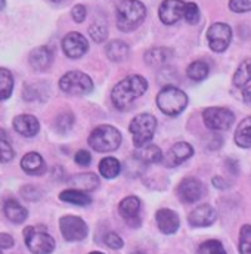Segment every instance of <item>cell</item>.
I'll use <instances>...</instances> for the list:
<instances>
[{
    "label": "cell",
    "mask_w": 251,
    "mask_h": 254,
    "mask_svg": "<svg viewBox=\"0 0 251 254\" xmlns=\"http://www.w3.org/2000/svg\"><path fill=\"white\" fill-rule=\"evenodd\" d=\"M234 86L240 90L244 102L251 104V58L240 64L234 75Z\"/></svg>",
    "instance_id": "cell-12"
},
{
    "label": "cell",
    "mask_w": 251,
    "mask_h": 254,
    "mask_svg": "<svg viewBox=\"0 0 251 254\" xmlns=\"http://www.w3.org/2000/svg\"><path fill=\"white\" fill-rule=\"evenodd\" d=\"M155 128H157V119L152 114H146V113L137 114L128 126V130L133 137V145L139 148L149 143L154 137Z\"/></svg>",
    "instance_id": "cell-5"
},
{
    "label": "cell",
    "mask_w": 251,
    "mask_h": 254,
    "mask_svg": "<svg viewBox=\"0 0 251 254\" xmlns=\"http://www.w3.org/2000/svg\"><path fill=\"white\" fill-rule=\"evenodd\" d=\"M21 167L25 173L33 176H40L46 172V164L40 154L37 152H28L21 160Z\"/></svg>",
    "instance_id": "cell-22"
},
{
    "label": "cell",
    "mask_w": 251,
    "mask_h": 254,
    "mask_svg": "<svg viewBox=\"0 0 251 254\" xmlns=\"http://www.w3.org/2000/svg\"><path fill=\"white\" fill-rule=\"evenodd\" d=\"M13 157L15 151L7 140V134L4 130L0 128V163H9L10 160H13Z\"/></svg>",
    "instance_id": "cell-32"
},
{
    "label": "cell",
    "mask_w": 251,
    "mask_h": 254,
    "mask_svg": "<svg viewBox=\"0 0 251 254\" xmlns=\"http://www.w3.org/2000/svg\"><path fill=\"white\" fill-rule=\"evenodd\" d=\"M217 219V213L216 210L208 205V204H202L198 205L196 208H193L188 216V222L190 226L193 228H205L210 226L216 222Z\"/></svg>",
    "instance_id": "cell-17"
},
{
    "label": "cell",
    "mask_w": 251,
    "mask_h": 254,
    "mask_svg": "<svg viewBox=\"0 0 251 254\" xmlns=\"http://www.w3.org/2000/svg\"><path fill=\"white\" fill-rule=\"evenodd\" d=\"M119 211H120L122 217L127 222L128 226L137 228L140 225V217H139L140 199L137 196L130 195V196H126L125 199H122V202L119 205Z\"/></svg>",
    "instance_id": "cell-15"
},
{
    "label": "cell",
    "mask_w": 251,
    "mask_h": 254,
    "mask_svg": "<svg viewBox=\"0 0 251 254\" xmlns=\"http://www.w3.org/2000/svg\"><path fill=\"white\" fill-rule=\"evenodd\" d=\"M89 254H104V253H101V252H92V253H89Z\"/></svg>",
    "instance_id": "cell-46"
},
{
    "label": "cell",
    "mask_w": 251,
    "mask_h": 254,
    "mask_svg": "<svg viewBox=\"0 0 251 254\" xmlns=\"http://www.w3.org/2000/svg\"><path fill=\"white\" fill-rule=\"evenodd\" d=\"M61 90L72 96H84L93 90L92 78L81 71H69L60 80Z\"/></svg>",
    "instance_id": "cell-7"
},
{
    "label": "cell",
    "mask_w": 251,
    "mask_h": 254,
    "mask_svg": "<svg viewBox=\"0 0 251 254\" xmlns=\"http://www.w3.org/2000/svg\"><path fill=\"white\" fill-rule=\"evenodd\" d=\"M198 254H228L226 250L223 249V244L217 240H208L204 241L199 249H198Z\"/></svg>",
    "instance_id": "cell-34"
},
{
    "label": "cell",
    "mask_w": 251,
    "mask_h": 254,
    "mask_svg": "<svg viewBox=\"0 0 251 254\" xmlns=\"http://www.w3.org/2000/svg\"><path fill=\"white\" fill-rule=\"evenodd\" d=\"M13 128L16 133H19L21 136H25V137H33L39 133L40 130V125H39V120L34 117V116H30V114H21V116H16L13 119Z\"/></svg>",
    "instance_id": "cell-19"
},
{
    "label": "cell",
    "mask_w": 251,
    "mask_h": 254,
    "mask_svg": "<svg viewBox=\"0 0 251 254\" xmlns=\"http://www.w3.org/2000/svg\"><path fill=\"white\" fill-rule=\"evenodd\" d=\"M63 51L68 58L77 60V58H81L89 51V43H87V40L84 39L83 34L72 31V33H68L63 37Z\"/></svg>",
    "instance_id": "cell-11"
},
{
    "label": "cell",
    "mask_w": 251,
    "mask_h": 254,
    "mask_svg": "<svg viewBox=\"0 0 251 254\" xmlns=\"http://www.w3.org/2000/svg\"><path fill=\"white\" fill-rule=\"evenodd\" d=\"M13 90V75L9 69L0 68V101H6L10 98Z\"/></svg>",
    "instance_id": "cell-30"
},
{
    "label": "cell",
    "mask_w": 251,
    "mask_h": 254,
    "mask_svg": "<svg viewBox=\"0 0 251 254\" xmlns=\"http://www.w3.org/2000/svg\"><path fill=\"white\" fill-rule=\"evenodd\" d=\"M122 172V164L117 158L114 157H105L99 163V173L105 179H114L120 175Z\"/></svg>",
    "instance_id": "cell-29"
},
{
    "label": "cell",
    "mask_w": 251,
    "mask_h": 254,
    "mask_svg": "<svg viewBox=\"0 0 251 254\" xmlns=\"http://www.w3.org/2000/svg\"><path fill=\"white\" fill-rule=\"evenodd\" d=\"M184 10H185V1L184 0H164L160 4L158 16H160L163 24L173 25L179 19L184 18Z\"/></svg>",
    "instance_id": "cell-14"
},
{
    "label": "cell",
    "mask_w": 251,
    "mask_h": 254,
    "mask_svg": "<svg viewBox=\"0 0 251 254\" xmlns=\"http://www.w3.org/2000/svg\"><path fill=\"white\" fill-rule=\"evenodd\" d=\"M133 158L136 161H139L140 164H157V163L163 161V152L157 145L146 143L143 146L136 148Z\"/></svg>",
    "instance_id": "cell-21"
},
{
    "label": "cell",
    "mask_w": 251,
    "mask_h": 254,
    "mask_svg": "<svg viewBox=\"0 0 251 254\" xmlns=\"http://www.w3.org/2000/svg\"><path fill=\"white\" fill-rule=\"evenodd\" d=\"M235 143L241 148H251V116L244 119L237 127Z\"/></svg>",
    "instance_id": "cell-28"
},
{
    "label": "cell",
    "mask_w": 251,
    "mask_h": 254,
    "mask_svg": "<svg viewBox=\"0 0 251 254\" xmlns=\"http://www.w3.org/2000/svg\"><path fill=\"white\" fill-rule=\"evenodd\" d=\"M86 15H87V10H86V6L83 4H75L71 10V16L75 22H83L86 19Z\"/></svg>",
    "instance_id": "cell-42"
},
{
    "label": "cell",
    "mask_w": 251,
    "mask_h": 254,
    "mask_svg": "<svg viewBox=\"0 0 251 254\" xmlns=\"http://www.w3.org/2000/svg\"><path fill=\"white\" fill-rule=\"evenodd\" d=\"M89 34H90L93 42L102 43L108 39V28L104 24H93L89 28Z\"/></svg>",
    "instance_id": "cell-36"
},
{
    "label": "cell",
    "mask_w": 251,
    "mask_h": 254,
    "mask_svg": "<svg viewBox=\"0 0 251 254\" xmlns=\"http://www.w3.org/2000/svg\"><path fill=\"white\" fill-rule=\"evenodd\" d=\"M146 16V7L139 0H123L117 6V27L120 31L136 30Z\"/></svg>",
    "instance_id": "cell-2"
},
{
    "label": "cell",
    "mask_w": 251,
    "mask_h": 254,
    "mask_svg": "<svg viewBox=\"0 0 251 254\" xmlns=\"http://www.w3.org/2000/svg\"><path fill=\"white\" fill-rule=\"evenodd\" d=\"M54 61V54L48 46H40L31 51L28 57V63L36 71H46Z\"/></svg>",
    "instance_id": "cell-20"
},
{
    "label": "cell",
    "mask_w": 251,
    "mask_h": 254,
    "mask_svg": "<svg viewBox=\"0 0 251 254\" xmlns=\"http://www.w3.org/2000/svg\"><path fill=\"white\" fill-rule=\"evenodd\" d=\"M240 254H251V225H243L240 229Z\"/></svg>",
    "instance_id": "cell-33"
},
{
    "label": "cell",
    "mask_w": 251,
    "mask_h": 254,
    "mask_svg": "<svg viewBox=\"0 0 251 254\" xmlns=\"http://www.w3.org/2000/svg\"><path fill=\"white\" fill-rule=\"evenodd\" d=\"M155 220H157L158 229L166 235L175 234L181 226V219L178 213L170 208H160L155 213Z\"/></svg>",
    "instance_id": "cell-18"
},
{
    "label": "cell",
    "mask_w": 251,
    "mask_h": 254,
    "mask_svg": "<svg viewBox=\"0 0 251 254\" xmlns=\"http://www.w3.org/2000/svg\"><path fill=\"white\" fill-rule=\"evenodd\" d=\"M74 126V114L69 113V111H65L63 114H60L57 117V122H55V127L60 133H66L71 130V127Z\"/></svg>",
    "instance_id": "cell-35"
},
{
    "label": "cell",
    "mask_w": 251,
    "mask_h": 254,
    "mask_svg": "<svg viewBox=\"0 0 251 254\" xmlns=\"http://www.w3.org/2000/svg\"><path fill=\"white\" fill-rule=\"evenodd\" d=\"M52 1H55V3H58V1H63V0H52Z\"/></svg>",
    "instance_id": "cell-48"
},
{
    "label": "cell",
    "mask_w": 251,
    "mask_h": 254,
    "mask_svg": "<svg viewBox=\"0 0 251 254\" xmlns=\"http://www.w3.org/2000/svg\"><path fill=\"white\" fill-rule=\"evenodd\" d=\"M74 161H75L78 166H81V167H87V166L92 163V155L89 154V151H86V149H80V151H77V152H75V155H74Z\"/></svg>",
    "instance_id": "cell-41"
},
{
    "label": "cell",
    "mask_w": 251,
    "mask_h": 254,
    "mask_svg": "<svg viewBox=\"0 0 251 254\" xmlns=\"http://www.w3.org/2000/svg\"><path fill=\"white\" fill-rule=\"evenodd\" d=\"M173 57V52L167 48H154L145 54V63L149 66H161L167 64Z\"/></svg>",
    "instance_id": "cell-26"
},
{
    "label": "cell",
    "mask_w": 251,
    "mask_h": 254,
    "mask_svg": "<svg viewBox=\"0 0 251 254\" xmlns=\"http://www.w3.org/2000/svg\"><path fill=\"white\" fill-rule=\"evenodd\" d=\"M21 195L27 199V201H37L42 196V192L39 188L33 187V185H27L24 188H21Z\"/></svg>",
    "instance_id": "cell-40"
},
{
    "label": "cell",
    "mask_w": 251,
    "mask_h": 254,
    "mask_svg": "<svg viewBox=\"0 0 251 254\" xmlns=\"http://www.w3.org/2000/svg\"><path fill=\"white\" fill-rule=\"evenodd\" d=\"M229 9L237 13H244L251 10V0H231Z\"/></svg>",
    "instance_id": "cell-39"
},
{
    "label": "cell",
    "mask_w": 251,
    "mask_h": 254,
    "mask_svg": "<svg viewBox=\"0 0 251 254\" xmlns=\"http://www.w3.org/2000/svg\"><path fill=\"white\" fill-rule=\"evenodd\" d=\"M4 4H6V1H4V0H0V10L4 7Z\"/></svg>",
    "instance_id": "cell-45"
},
{
    "label": "cell",
    "mask_w": 251,
    "mask_h": 254,
    "mask_svg": "<svg viewBox=\"0 0 251 254\" xmlns=\"http://www.w3.org/2000/svg\"><path fill=\"white\" fill-rule=\"evenodd\" d=\"M60 229L63 240L68 243L83 241L89 234L86 222L78 216H63L60 219Z\"/></svg>",
    "instance_id": "cell-8"
},
{
    "label": "cell",
    "mask_w": 251,
    "mask_h": 254,
    "mask_svg": "<svg viewBox=\"0 0 251 254\" xmlns=\"http://www.w3.org/2000/svg\"><path fill=\"white\" fill-rule=\"evenodd\" d=\"M104 241H105V244H107L110 249H113V250H120V249H123V246H125V241H123L122 237H120L119 234H116V232H108V234H105Z\"/></svg>",
    "instance_id": "cell-38"
},
{
    "label": "cell",
    "mask_w": 251,
    "mask_h": 254,
    "mask_svg": "<svg viewBox=\"0 0 251 254\" xmlns=\"http://www.w3.org/2000/svg\"><path fill=\"white\" fill-rule=\"evenodd\" d=\"M15 246V240L9 234H0V254H3V250L12 249Z\"/></svg>",
    "instance_id": "cell-43"
},
{
    "label": "cell",
    "mask_w": 251,
    "mask_h": 254,
    "mask_svg": "<svg viewBox=\"0 0 251 254\" xmlns=\"http://www.w3.org/2000/svg\"><path fill=\"white\" fill-rule=\"evenodd\" d=\"M202 120L204 125L211 128V130H228L232 126L235 116L231 110L228 108H220V107H210L202 111Z\"/></svg>",
    "instance_id": "cell-9"
},
{
    "label": "cell",
    "mask_w": 251,
    "mask_h": 254,
    "mask_svg": "<svg viewBox=\"0 0 251 254\" xmlns=\"http://www.w3.org/2000/svg\"><path fill=\"white\" fill-rule=\"evenodd\" d=\"M184 18L189 24H196L199 21V7L196 3H185V10H184Z\"/></svg>",
    "instance_id": "cell-37"
},
{
    "label": "cell",
    "mask_w": 251,
    "mask_h": 254,
    "mask_svg": "<svg viewBox=\"0 0 251 254\" xmlns=\"http://www.w3.org/2000/svg\"><path fill=\"white\" fill-rule=\"evenodd\" d=\"M193 155V148L189 145L188 142H178L175 143L166 154L164 158V164L166 167H178L182 163H185Z\"/></svg>",
    "instance_id": "cell-16"
},
{
    "label": "cell",
    "mask_w": 251,
    "mask_h": 254,
    "mask_svg": "<svg viewBox=\"0 0 251 254\" xmlns=\"http://www.w3.org/2000/svg\"><path fill=\"white\" fill-rule=\"evenodd\" d=\"M188 105V96L184 90L175 86H166L160 90L157 96L158 110L170 117L179 116Z\"/></svg>",
    "instance_id": "cell-3"
},
{
    "label": "cell",
    "mask_w": 251,
    "mask_h": 254,
    "mask_svg": "<svg viewBox=\"0 0 251 254\" xmlns=\"http://www.w3.org/2000/svg\"><path fill=\"white\" fill-rule=\"evenodd\" d=\"M208 72H210V68H208V65L204 61H193L188 66V69H187L188 77L190 80H193V81L204 80L208 75Z\"/></svg>",
    "instance_id": "cell-31"
},
{
    "label": "cell",
    "mask_w": 251,
    "mask_h": 254,
    "mask_svg": "<svg viewBox=\"0 0 251 254\" xmlns=\"http://www.w3.org/2000/svg\"><path fill=\"white\" fill-rule=\"evenodd\" d=\"M87 142L96 152H113L122 143V133L114 126L102 125L92 130Z\"/></svg>",
    "instance_id": "cell-4"
},
{
    "label": "cell",
    "mask_w": 251,
    "mask_h": 254,
    "mask_svg": "<svg viewBox=\"0 0 251 254\" xmlns=\"http://www.w3.org/2000/svg\"><path fill=\"white\" fill-rule=\"evenodd\" d=\"M24 241L33 254H51L55 250V240L45 231V228L27 226L24 229Z\"/></svg>",
    "instance_id": "cell-6"
},
{
    "label": "cell",
    "mask_w": 251,
    "mask_h": 254,
    "mask_svg": "<svg viewBox=\"0 0 251 254\" xmlns=\"http://www.w3.org/2000/svg\"><path fill=\"white\" fill-rule=\"evenodd\" d=\"M213 185H214L216 188H219V190H226V188H228V184H225V179H222V178H219V176L213 178Z\"/></svg>",
    "instance_id": "cell-44"
},
{
    "label": "cell",
    "mask_w": 251,
    "mask_h": 254,
    "mask_svg": "<svg viewBox=\"0 0 251 254\" xmlns=\"http://www.w3.org/2000/svg\"><path fill=\"white\" fill-rule=\"evenodd\" d=\"M207 40L213 52L222 54L229 48L232 42V28L225 22H216L208 28Z\"/></svg>",
    "instance_id": "cell-10"
},
{
    "label": "cell",
    "mask_w": 251,
    "mask_h": 254,
    "mask_svg": "<svg viewBox=\"0 0 251 254\" xmlns=\"http://www.w3.org/2000/svg\"><path fill=\"white\" fill-rule=\"evenodd\" d=\"M131 254H145V253H142V252H134V253H131Z\"/></svg>",
    "instance_id": "cell-47"
},
{
    "label": "cell",
    "mask_w": 251,
    "mask_h": 254,
    "mask_svg": "<svg viewBox=\"0 0 251 254\" xmlns=\"http://www.w3.org/2000/svg\"><path fill=\"white\" fill-rule=\"evenodd\" d=\"M3 213L12 223H22L28 217V210L13 198H9L4 201Z\"/></svg>",
    "instance_id": "cell-23"
},
{
    "label": "cell",
    "mask_w": 251,
    "mask_h": 254,
    "mask_svg": "<svg viewBox=\"0 0 251 254\" xmlns=\"http://www.w3.org/2000/svg\"><path fill=\"white\" fill-rule=\"evenodd\" d=\"M105 52H107V57L110 61L113 63H123L128 58V54H130V48L128 45L122 42V40H113L107 45L105 48Z\"/></svg>",
    "instance_id": "cell-25"
},
{
    "label": "cell",
    "mask_w": 251,
    "mask_h": 254,
    "mask_svg": "<svg viewBox=\"0 0 251 254\" xmlns=\"http://www.w3.org/2000/svg\"><path fill=\"white\" fill-rule=\"evenodd\" d=\"M68 182L74 190H80L83 192H92L101 184L99 178L95 173H78V175H74Z\"/></svg>",
    "instance_id": "cell-24"
},
{
    "label": "cell",
    "mask_w": 251,
    "mask_h": 254,
    "mask_svg": "<svg viewBox=\"0 0 251 254\" xmlns=\"http://www.w3.org/2000/svg\"><path fill=\"white\" fill-rule=\"evenodd\" d=\"M148 90V81L142 75L133 74L127 75L122 81H119L113 92H111V101L117 110L126 111L137 98H140Z\"/></svg>",
    "instance_id": "cell-1"
},
{
    "label": "cell",
    "mask_w": 251,
    "mask_h": 254,
    "mask_svg": "<svg viewBox=\"0 0 251 254\" xmlns=\"http://www.w3.org/2000/svg\"><path fill=\"white\" fill-rule=\"evenodd\" d=\"M60 199L74 205H89L92 202V196L87 192L80 190H65L60 193Z\"/></svg>",
    "instance_id": "cell-27"
},
{
    "label": "cell",
    "mask_w": 251,
    "mask_h": 254,
    "mask_svg": "<svg viewBox=\"0 0 251 254\" xmlns=\"http://www.w3.org/2000/svg\"><path fill=\"white\" fill-rule=\"evenodd\" d=\"M202 195H204V185L201 181L195 178L184 179L178 187V196L185 204H193L199 201Z\"/></svg>",
    "instance_id": "cell-13"
}]
</instances>
